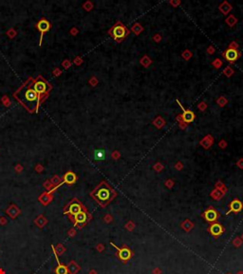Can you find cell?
<instances>
[{"instance_id": "1", "label": "cell", "mask_w": 243, "mask_h": 274, "mask_svg": "<svg viewBox=\"0 0 243 274\" xmlns=\"http://www.w3.org/2000/svg\"><path fill=\"white\" fill-rule=\"evenodd\" d=\"M30 82L31 84L29 82L25 83V84L17 91V92L14 94V96L28 111L32 112L34 111H37L38 109L40 96L36 93V91L32 88L31 80Z\"/></svg>"}, {"instance_id": "2", "label": "cell", "mask_w": 243, "mask_h": 274, "mask_svg": "<svg viewBox=\"0 0 243 274\" xmlns=\"http://www.w3.org/2000/svg\"><path fill=\"white\" fill-rule=\"evenodd\" d=\"M111 194H112L111 189L109 188L105 183H103L94 190L92 193V196L100 205L105 206V204H107L108 202L110 201Z\"/></svg>"}, {"instance_id": "3", "label": "cell", "mask_w": 243, "mask_h": 274, "mask_svg": "<svg viewBox=\"0 0 243 274\" xmlns=\"http://www.w3.org/2000/svg\"><path fill=\"white\" fill-rule=\"evenodd\" d=\"M31 86L34 89V91H36L39 96H41L42 94L47 92L50 91L51 87L42 78V77H37L35 80H31Z\"/></svg>"}, {"instance_id": "4", "label": "cell", "mask_w": 243, "mask_h": 274, "mask_svg": "<svg viewBox=\"0 0 243 274\" xmlns=\"http://www.w3.org/2000/svg\"><path fill=\"white\" fill-rule=\"evenodd\" d=\"M110 33L114 37V39L121 40L126 35V29L122 25V24H117V25L111 30Z\"/></svg>"}, {"instance_id": "5", "label": "cell", "mask_w": 243, "mask_h": 274, "mask_svg": "<svg viewBox=\"0 0 243 274\" xmlns=\"http://www.w3.org/2000/svg\"><path fill=\"white\" fill-rule=\"evenodd\" d=\"M83 210V208H82V205L79 203L78 201H73V202H71V203L67 207V209H66V210H65V212L66 213H68V214H69V215H71V216H75L76 214H78L79 212H81Z\"/></svg>"}, {"instance_id": "6", "label": "cell", "mask_w": 243, "mask_h": 274, "mask_svg": "<svg viewBox=\"0 0 243 274\" xmlns=\"http://www.w3.org/2000/svg\"><path fill=\"white\" fill-rule=\"evenodd\" d=\"M36 28H37V30L41 32V38H40V44H41L42 37H43V33L44 32H47L48 30L51 29V24H50V22H48L47 19H41L37 23V25H36Z\"/></svg>"}, {"instance_id": "7", "label": "cell", "mask_w": 243, "mask_h": 274, "mask_svg": "<svg viewBox=\"0 0 243 274\" xmlns=\"http://www.w3.org/2000/svg\"><path fill=\"white\" fill-rule=\"evenodd\" d=\"M88 219H89L88 213L86 211H84V210H82L81 212H79L78 214H76V215L74 216L75 225H78V226H82L84 224H86Z\"/></svg>"}, {"instance_id": "8", "label": "cell", "mask_w": 243, "mask_h": 274, "mask_svg": "<svg viewBox=\"0 0 243 274\" xmlns=\"http://www.w3.org/2000/svg\"><path fill=\"white\" fill-rule=\"evenodd\" d=\"M224 56H225V58L227 59L229 62H234V61H236L237 59L238 58V53H237V51L236 49L230 48V49H228L225 52Z\"/></svg>"}, {"instance_id": "9", "label": "cell", "mask_w": 243, "mask_h": 274, "mask_svg": "<svg viewBox=\"0 0 243 274\" xmlns=\"http://www.w3.org/2000/svg\"><path fill=\"white\" fill-rule=\"evenodd\" d=\"M111 245H112L114 247H116V248L118 249V251H119V257H120L122 260H128V259L130 258V256H131V252H130V251H129L128 248H126V247L119 248V247H117L114 244L111 243Z\"/></svg>"}, {"instance_id": "10", "label": "cell", "mask_w": 243, "mask_h": 274, "mask_svg": "<svg viewBox=\"0 0 243 274\" xmlns=\"http://www.w3.org/2000/svg\"><path fill=\"white\" fill-rule=\"evenodd\" d=\"M76 179H77L76 175L73 172L68 171L64 176V183H67V184L71 185V184H74L76 182Z\"/></svg>"}, {"instance_id": "11", "label": "cell", "mask_w": 243, "mask_h": 274, "mask_svg": "<svg viewBox=\"0 0 243 274\" xmlns=\"http://www.w3.org/2000/svg\"><path fill=\"white\" fill-rule=\"evenodd\" d=\"M204 217H205V219L207 220L208 222H213V221H215V220L216 219L217 214H216V212L214 209H208V210H206V211H205V213H204Z\"/></svg>"}, {"instance_id": "12", "label": "cell", "mask_w": 243, "mask_h": 274, "mask_svg": "<svg viewBox=\"0 0 243 274\" xmlns=\"http://www.w3.org/2000/svg\"><path fill=\"white\" fill-rule=\"evenodd\" d=\"M182 119L185 123H190L195 119V114L191 111H185L183 110V114H182Z\"/></svg>"}, {"instance_id": "13", "label": "cell", "mask_w": 243, "mask_h": 274, "mask_svg": "<svg viewBox=\"0 0 243 274\" xmlns=\"http://www.w3.org/2000/svg\"><path fill=\"white\" fill-rule=\"evenodd\" d=\"M210 231H211V233L213 235L217 236V235H220V233H222L223 230H222V227L220 224H214L210 228Z\"/></svg>"}, {"instance_id": "14", "label": "cell", "mask_w": 243, "mask_h": 274, "mask_svg": "<svg viewBox=\"0 0 243 274\" xmlns=\"http://www.w3.org/2000/svg\"><path fill=\"white\" fill-rule=\"evenodd\" d=\"M230 207H231V211H234V212H239L242 209V204L238 200L233 201L232 203H231Z\"/></svg>"}, {"instance_id": "15", "label": "cell", "mask_w": 243, "mask_h": 274, "mask_svg": "<svg viewBox=\"0 0 243 274\" xmlns=\"http://www.w3.org/2000/svg\"><path fill=\"white\" fill-rule=\"evenodd\" d=\"M105 158V151L104 150H96L94 151V159L96 161H102Z\"/></svg>"}, {"instance_id": "16", "label": "cell", "mask_w": 243, "mask_h": 274, "mask_svg": "<svg viewBox=\"0 0 243 274\" xmlns=\"http://www.w3.org/2000/svg\"><path fill=\"white\" fill-rule=\"evenodd\" d=\"M57 263H58V267L55 269V273L56 274H68V268L65 266L61 265L58 259H57Z\"/></svg>"}, {"instance_id": "17", "label": "cell", "mask_w": 243, "mask_h": 274, "mask_svg": "<svg viewBox=\"0 0 243 274\" xmlns=\"http://www.w3.org/2000/svg\"><path fill=\"white\" fill-rule=\"evenodd\" d=\"M142 27H140L138 24H136V25L134 26V27H132V31H134L136 33H139L140 32H142Z\"/></svg>"}, {"instance_id": "18", "label": "cell", "mask_w": 243, "mask_h": 274, "mask_svg": "<svg viewBox=\"0 0 243 274\" xmlns=\"http://www.w3.org/2000/svg\"><path fill=\"white\" fill-rule=\"evenodd\" d=\"M227 22H228V24H229L230 26H233L234 24H235V22H236V20H235V18L233 16H231V17H229L227 19Z\"/></svg>"}, {"instance_id": "19", "label": "cell", "mask_w": 243, "mask_h": 274, "mask_svg": "<svg viewBox=\"0 0 243 274\" xmlns=\"http://www.w3.org/2000/svg\"><path fill=\"white\" fill-rule=\"evenodd\" d=\"M233 73H234L233 70H231L230 68H227V69H226V70H224V74H226L227 76H230V75L232 74Z\"/></svg>"}, {"instance_id": "20", "label": "cell", "mask_w": 243, "mask_h": 274, "mask_svg": "<svg viewBox=\"0 0 243 274\" xmlns=\"http://www.w3.org/2000/svg\"><path fill=\"white\" fill-rule=\"evenodd\" d=\"M199 107H200V110H205V108H206L205 104H203V103H202V104H200Z\"/></svg>"}, {"instance_id": "21", "label": "cell", "mask_w": 243, "mask_h": 274, "mask_svg": "<svg viewBox=\"0 0 243 274\" xmlns=\"http://www.w3.org/2000/svg\"><path fill=\"white\" fill-rule=\"evenodd\" d=\"M213 51H214V50H213V48H210V49H208V53H209V52H210V53H213Z\"/></svg>"}]
</instances>
